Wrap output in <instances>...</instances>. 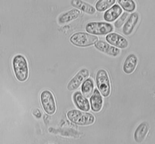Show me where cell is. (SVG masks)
<instances>
[{"instance_id": "obj_1", "label": "cell", "mask_w": 155, "mask_h": 144, "mask_svg": "<svg viewBox=\"0 0 155 144\" xmlns=\"http://www.w3.org/2000/svg\"><path fill=\"white\" fill-rule=\"evenodd\" d=\"M13 66L17 79L21 82L26 80L29 76V70L25 57L21 55H16L13 59Z\"/></svg>"}, {"instance_id": "obj_2", "label": "cell", "mask_w": 155, "mask_h": 144, "mask_svg": "<svg viewBox=\"0 0 155 144\" xmlns=\"http://www.w3.org/2000/svg\"><path fill=\"white\" fill-rule=\"evenodd\" d=\"M68 119L72 122L81 126H87L92 124L95 119L91 113L85 112L77 109L69 111L67 114Z\"/></svg>"}, {"instance_id": "obj_3", "label": "cell", "mask_w": 155, "mask_h": 144, "mask_svg": "<svg viewBox=\"0 0 155 144\" xmlns=\"http://www.w3.org/2000/svg\"><path fill=\"white\" fill-rule=\"evenodd\" d=\"M96 81L97 87L104 97L109 96L111 91L110 80L108 73L104 69H101L97 71Z\"/></svg>"}, {"instance_id": "obj_4", "label": "cell", "mask_w": 155, "mask_h": 144, "mask_svg": "<svg viewBox=\"0 0 155 144\" xmlns=\"http://www.w3.org/2000/svg\"><path fill=\"white\" fill-rule=\"evenodd\" d=\"M98 40L97 36L83 32H76L73 34L70 38V41L72 44L81 47L93 45Z\"/></svg>"}, {"instance_id": "obj_5", "label": "cell", "mask_w": 155, "mask_h": 144, "mask_svg": "<svg viewBox=\"0 0 155 144\" xmlns=\"http://www.w3.org/2000/svg\"><path fill=\"white\" fill-rule=\"evenodd\" d=\"M86 31L95 35H104L111 32L113 30L110 24L104 22H91L86 25Z\"/></svg>"}, {"instance_id": "obj_6", "label": "cell", "mask_w": 155, "mask_h": 144, "mask_svg": "<svg viewBox=\"0 0 155 144\" xmlns=\"http://www.w3.org/2000/svg\"><path fill=\"white\" fill-rule=\"evenodd\" d=\"M40 99L42 107L48 114L51 115L55 112L56 109L55 99L52 92L45 90L40 94Z\"/></svg>"}, {"instance_id": "obj_7", "label": "cell", "mask_w": 155, "mask_h": 144, "mask_svg": "<svg viewBox=\"0 0 155 144\" xmlns=\"http://www.w3.org/2000/svg\"><path fill=\"white\" fill-rule=\"evenodd\" d=\"M90 74V71L87 69H81L68 82L67 86L68 89L69 91H73L78 89Z\"/></svg>"}, {"instance_id": "obj_8", "label": "cell", "mask_w": 155, "mask_h": 144, "mask_svg": "<svg viewBox=\"0 0 155 144\" xmlns=\"http://www.w3.org/2000/svg\"><path fill=\"white\" fill-rule=\"evenodd\" d=\"M106 40L110 44L121 49L126 48L128 46L127 39L123 36L116 33H111L106 36Z\"/></svg>"}, {"instance_id": "obj_9", "label": "cell", "mask_w": 155, "mask_h": 144, "mask_svg": "<svg viewBox=\"0 0 155 144\" xmlns=\"http://www.w3.org/2000/svg\"><path fill=\"white\" fill-rule=\"evenodd\" d=\"M95 47L99 51L113 56H117L120 53V51L118 48L110 45L107 42L102 41H98L95 44Z\"/></svg>"}, {"instance_id": "obj_10", "label": "cell", "mask_w": 155, "mask_h": 144, "mask_svg": "<svg viewBox=\"0 0 155 144\" xmlns=\"http://www.w3.org/2000/svg\"><path fill=\"white\" fill-rule=\"evenodd\" d=\"M73 99L76 106L80 110L84 111L89 110L90 105L88 99L80 92L74 94Z\"/></svg>"}, {"instance_id": "obj_11", "label": "cell", "mask_w": 155, "mask_h": 144, "mask_svg": "<svg viewBox=\"0 0 155 144\" xmlns=\"http://www.w3.org/2000/svg\"><path fill=\"white\" fill-rule=\"evenodd\" d=\"M139 15L137 12L132 13L124 24L122 28L123 33L126 35L130 34L138 22Z\"/></svg>"}, {"instance_id": "obj_12", "label": "cell", "mask_w": 155, "mask_h": 144, "mask_svg": "<svg viewBox=\"0 0 155 144\" xmlns=\"http://www.w3.org/2000/svg\"><path fill=\"white\" fill-rule=\"evenodd\" d=\"M137 58L135 55L131 54L126 58L123 64V70L127 74L132 73L135 70L137 63Z\"/></svg>"}, {"instance_id": "obj_13", "label": "cell", "mask_w": 155, "mask_h": 144, "mask_svg": "<svg viewBox=\"0 0 155 144\" xmlns=\"http://www.w3.org/2000/svg\"><path fill=\"white\" fill-rule=\"evenodd\" d=\"M91 109L93 111L97 112L102 108L103 99L100 93L96 89L90 99Z\"/></svg>"}, {"instance_id": "obj_14", "label": "cell", "mask_w": 155, "mask_h": 144, "mask_svg": "<svg viewBox=\"0 0 155 144\" xmlns=\"http://www.w3.org/2000/svg\"><path fill=\"white\" fill-rule=\"evenodd\" d=\"M122 10L118 5L115 4L104 13V18L106 21L112 22L115 20L121 15Z\"/></svg>"}, {"instance_id": "obj_15", "label": "cell", "mask_w": 155, "mask_h": 144, "mask_svg": "<svg viewBox=\"0 0 155 144\" xmlns=\"http://www.w3.org/2000/svg\"><path fill=\"white\" fill-rule=\"evenodd\" d=\"M149 130V127L145 122L141 123L135 131L134 138L137 142H142L146 137Z\"/></svg>"}, {"instance_id": "obj_16", "label": "cell", "mask_w": 155, "mask_h": 144, "mask_svg": "<svg viewBox=\"0 0 155 144\" xmlns=\"http://www.w3.org/2000/svg\"><path fill=\"white\" fill-rule=\"evenodd\" d=\"M71 3L74 7L87 14L92 15L95 12V9L93 6L82 1L72 0Z\"/></svg>"}, {"instance_id": "obj_17", "label": "cell", "mask_w": 155, "mask_h": 144, "mask_svg": "<svg viewBox=\"0 0 155 144\" xmlns=\"http://www.w3.org/2000/svg\"><path fill=\"white\" fill-rule=\"evenodd\" d=\"M81 14L79 9L73 8L62 14L59 18V21L62 24L68 22L78 18Z\"/></svg>"}, {"instance_id": "obj_18", "label": "cell", "mask_w": 155, "mask_h": 144, "mask_svg": "<svg viewBox=\"0 0 155 144\" xmlns=\"http://www.w3.org/2000/svg\"><path fill=\"white\" fill-rule=\"evenodd\" d=\"M94 83L92 79L88 78L84 81L81 87V91L83 95L86 98H89L93 93Z\"/></svg>"}, {"instance_id": "obj_19", "label": "cell", "mask_w": 155, "mask_h": 144, "mask_svg": "<svg viewBox=\"0 0 155 144\" xmlns=\"http://www.w3.org/2000/svg\"><path fill=\"white\" fill-rule=\"evenodd\" d=\"M116 2L115 0H100L96 3L95 8L99 12L104 11L113 5Z\"/></svg>"}, {"instance_id": "obj_20", "label": "cell", "mask_w": 155, "mask_h": 144, "mask_svg": "<svg viewBox=\"0 0 155 144\" xmlns=\"http://www.w3.org/2000/svg\"><path fill=\"white\" fill-rule=\"evenodd\" d=\"M118 3L124 10L128 12H132L136 8L135 3L132 0H119Z\"/></svg>"}, {"instance_id": "obj_21", "label": "cell", "mask_w": 155, "mask_h": 144, "mask_svg": "<svg viewBox=\"0 0 155 144\" xmlns=\"http://www.w3.org/2000/svg\"><path fill=\"white\" fill-rule=\"evenodd\" d=\"M129 15V14L126 12H124L120 17L114 22V25L117 28H120L124 23Z\"/></svg>"}]
</instances>
